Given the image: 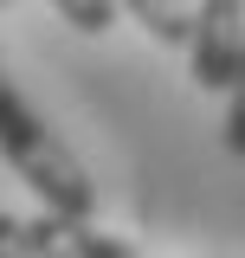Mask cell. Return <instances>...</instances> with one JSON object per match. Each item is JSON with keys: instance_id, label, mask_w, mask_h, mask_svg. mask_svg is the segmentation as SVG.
Listing matches in <instances>:
<instances>
[{"instance_id": "1", "label": "cell", "mask_w": 245, "mask_h": 258, "mask_svg": "<svg viewBox=\"0 0 245 258\" xmlns=\"http://www.w3.org/2000/svg\"><path fill=\"white\" fill-rule=\"evenodd\" d=\"M0 161H7L45 207L97 213V181L84 174V161L65 149L58 129H45V116L20 97V84H13L7 71H0Z\"/></svg>"}, {"instance_id": "2", "label": "cell", "mask_w": 245, "mask_h": 258, "mask_svg": "<svg viewBox=\"0 0 245 258\" xmlns=\"http://www.w3.org/2000/svg\"><path fill=\"white\" fill-rule=\"evenodd\" d=\"M136 245L103 232L91 213H0V258H129Z\"/></svg>"}, {"instance_id": "3", "label": "cell", "mask_w": 245, "mask_h": 258, "mask_svg": "<svg viewBox=\"0 0 245 258\" xmlns=\"http://www.w3.org/2000/svg\"><path fill=\"white\" fill-rule=\"evenodd\" d=\"M245 58V0H194V39L187 64L200 91H232Z\"/></svg>"}, {"instance_id": "4", "label": "cell", "mask_w": 245, "mask_h": 258, "mask_svg": "<svg viewBox=\"0 0 245 258\" xmlns=\"http://www.w3.org/2000/svg\"><path fill=\"white\" fill-rule=\"evenodd\" d=\"M116 7H129V20L155 45H187L194 39V0H116Z\"/></svg>"}, {"instance_id": "5", "label": "cell", "mask_w": 245, "mask_h": 258, "mask_svg": "<svg viewBox=\"0 0 245 258\" xmlns=\"http://www.w3.org/2000/svg\"><path fill=\"white\" fill-rule=\"evenodd\" d=\"M65 13V26H78L84 39H103V32L116 26V0H52Z\"/></svg>"}, {"instance_id": "6", "label": "cell", "mask_w": 245, "mask_h": 258, "mask_svg": "<svg viewBox=\"0 0 245 258\" xmlns=\"http://www.w3.org/2000/svg\"><path fill=\"white\" fill-rule=\"evenodd\" d=\"M219 142H226V155H245V78H232V91H226V123H219Z\"/></svg>"}, {"instance_id": "7", "label": "cell", "mask_w": 245, "mask_h": 258, "mask_svg": "<svg viewBox=\"0 0 245 258\" xmlns=\"http://www.w3.org/2000/svg\"><path fill=\"white\" fill-rule=\"evenodd\" d=\"M239 78H245V58H239Z\"/></svg>"}, {"instance_id": "8", "label": "cell", "mask_w": 245, "mask_h": 258, "mask_svg": "<svg viewBox=\"0 0 245 258\" xmlns=\"http://www.w3.org/2000/svg\"><path fill=\"white\" fill-rule=\"evenodd\" d=\"M0 7H7V0H0Z\"/></svg>"}]
</instances>
